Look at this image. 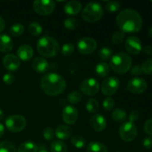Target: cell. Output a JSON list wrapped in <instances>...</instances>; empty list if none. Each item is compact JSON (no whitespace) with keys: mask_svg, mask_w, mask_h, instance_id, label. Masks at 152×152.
Wrapping results in <instances>:
<instances>
[{"mask_svg":"<svg viewBox=\"0 0 152 152\" xmlns=\"http://www.w3.org/2000/svg\"><path fill=\"white\" fill-rule=\"evenodd\" d=\"M4 134V127L1 123H0V138L3 136Z\"/></svg>","mask_w":152,"mask_h":152,"instance_id":"c3c4849f","label":"cell"},{"mask_svg":"<svg viewBox=\"0 0 152 152\" xmlns=\"http://www.w3.org/2000/svg\"><path fill=\"white\" fill-rule=\"evenodd\" d=\"M97 47V43L94 39L85 37L77 42V49L83 54L87 55L93 53Z\"/></svg>","mask_w":152,"mask_h":152,"instance_id":"30bf717a","label":"cell"},{"mask_svg":"<svg viewBox=\"0 0 152 152\" xmlns=\"http://www.w3.org/2000/svg\"><path fill=\"white\" fill-rule=\"evenodd\" d=\"M71 143L73 144L74 147L80 149V148H83L86 146V141L85 138L80 135H75L71 138Z\"/></svg>","mask_w":152,"mask_h":152,"instance_id":"83f0119b","label":"cell"},{"mask_svg":"<svg viewBox=\"0 0 152 152\" xmlns=\"http://www.w3.org/2000/svg\"><path fill=\"white\" fill-rule=\"evenodd\" d=\"M5 28V22L1 16H0V33L2 32Z\"/></svg>","mask_w":152,"mask_h":152,"instance_id":"7dc6e473","label":"cell"},{"mask_svg":"<svg viewBox=\"0 0 152 152\" xmlns=\"http://www.w3.org/2000/svg\"></svg>","mask_w":152,"mask_h":152,"instance_id":"db71d44e","label":"cell"},{"mask_svg":"<svg viewBox=\"0 0 152 152\" xmlns=\"http://www.w3.org/2000/svg\"><path fill=\"white\" fill-rule=\"evenodd\" d=\"M78 111L73 105H67L62 110V120L66 124H74L78 119Z\"/></svg>","mask_w":152,"mask_h":152,"instance_id":"4fadbf2b","label":"cell"},{"mask_svg":"<svg viewBox=\"0 0 152 152\" xmlns=\"http://www.w3.org/2000/svg\"><path fill=\"white\" fill-rule=\"evenodd\" d=\"M99 109V102L96 99H90L86 103V110L90 114H94L97 112Z\"/></svg>","mask_w":152,"mask_h":152,"instance_id":"f1b7e54d","label":"cell"},{"mask_svg":"<svg viewBox=\"0 0 152 152\" xmlns=\"http://www.w3.org/2000/svg\"><path fill=\"white\" fill-rule=\"evenodd\" d=\"M102 106H103L104 109L110 111L114 107V100L111 97L105 98L102 102Z\"/></svg>","mask_w":152,"mask_h":152,"instance_id":"ab89813d","label":"cell"},{"mask_svg":"<svg viewBox=\"0 0 152 152\" xmlns=\"http://www.w3.org/2000/svg\"><path fill=\"white\" fill-rule=\"evenodd\" d=\"M74 51V45L72 43H66L62 47V52L64 56H70Z\"/></svg>","mask_w":152,"mask_h":152,"instance_id":"8d00e7d4","label":"cell"},{"mask_svg":"<svg viewBox=\"0 0 152 152\" xmlns=\"http://www.w3.org/2000/svg\"><path fill=\"white\" fill-rule=\"evenodd\" d=\"M54 132H53V130L51 128H45L44 129V131H43V137H44L45 140H46L48 141H50L51 140H53V137H54Z\"/></svg>","mask_w":152,"mask_h":152,"instance_id":"f35d334b","label":"cell"},{"mask_svg":"<svg viewBox=\"0 0 152 152\" xmlns=\"http://www.w3.org/2000/svg\"><path fill=\"white\" fill-rule=\"evenodd\" d=\"M13 47L12 39L6 34L0 35V51L3 53H9Z\"/></svg>","mask_w":152,"mask_h":152,"instance_id":"d6986e66","label":"cell"},{"mask_svg":"<svg viewBox=\"0 0 152 152\" xmlns=\"http://www.w3.org/2000/svg\"><path fill=\"white\" fill-rule=\"evenodd\" d=\"M148 35H149L150 37H151L152 38V28H150L149 31H148Z\"/></svg>","mask_w":152,"mask_h":152,"instance_id":"816d5d0a","label":"cell"},{"mask_svg":"<svg viewBox=\"0 0 152 152\" xmlns=\"http://www.w3.org/2000/svg\"><path fill=\"white\" fill-rule=\"evenodd\" d=\"M28 31H29L30 34L31 35L37 37V36H39L42 34V28L39 23L34 22H31L29 25V26H28Z\"/></svg>","mask_w":152,"mask_h":152,"instance_id":"4316f807","label":"cell"},{"mask_svg":"<svg viewBox=\"0 0 152 152\" xmlns=\"http://www.w3.org/2000/svg\"><path fill=\"white\" fill-rule=\"evenodd\" d=\"M33 8L38 14L47 16L53 12L55 9V2L50 0H37L33 3Z\"/></svg>","mask_w":152,"mask_h":152,"instance_id":"ba28073f","label":"cell"},{"mask_svg":"<svg viewBox=\"0 0 152 152\" xmlns=\"http://www.w3.org/2000/svg\"><path fill=\"white\" fill-rule=\"evenodd\" d=\"M3 65L9 71H16L20 66V61L19 58L14 54H7L3 57Z\"/></svg>","mask_w":152,"mask_h":152,"instance_id":"9a60e30c","label":"cell"},{"mask_svg":"<svg viewBox=\"0 0 152 152\" xmlns=\"http://www.w3.org/2000/svg\"><path fill=\"white\" fill-rule=\"evenodd\" d=\"M119 134L120 138L126 142H132L137 135V128L134 123L126 122L121 125L119 129Z\"/></svg>","mask_w":152,"mask_h":152,"instance_id":"8992f818","label":"cell"},{"mask_svg":"<svg viewBox=\"0 0 152 152\" xmlns=\"http://www.w3.org/2000/svg\"><path fill=\"white\" fill-rule=\"evenodd\" d=\"M33 69L37 73H45L48 70L49 64L45 59L42 57H36L32 62Z\"/></svg>","mask_w":152,"mask_h":152,"instance_id":"ac0fdd59","label":"cell"},{"mask_svg":"<svg viewBox=\"0 0 152 152\" xmlns=\"http://www.w3.org/2000/svg\"><path fill=\"white\" fill-rule=\"evenodd\" d=\"M148 84L145 80L141 78H133L130 80L127 85V90L134 94H141L145 91Z\"/></svg>","mask_w":152,"mask_h":152,"instance_id":"7c38bea8","label":"cell"},{"mask_svg":"<svg viewBox=\"0 0 152 152\" xmlns=\"http://www.w3.org/2000/svg\"><path fill=\"white\" fill-rule=\"evenodd\" d=\"M132 65V59L128 53L120 52L111 56L110 67L117 74H123L130 70Z\"/></svg>","mask_w":152,"mask_h":152,"instance_id":"277c9868","label":"cell"},{"mask_svg":"<svg viewBox=\"0 0 152 152\" xmlns=\"http://www.w3.org/2000/svg\"><path fill=\"white\" fill-rule=\"evenodd\" d=\"M41 88L50 96H57L65 91L66 83L63 77L56 73H49L42 78Z\"/></svg>","mask_w":152,"mask_h":152,"instance_id":"7a4b0ae2","label":"cell"},{"mask_svg":"<svg viewBox=\"0 0 152 152\" xmlns=\"http://www.w3.org/2000/svg\"><path fill=\"white\" fill-rule=\"evenodd\" d=\"M80 89L86 96H93L99 91V85L95 79L88 78L82 82Z\"/></svg>","mask_w":152,"mask_h":152,"instance_id":"8fae6325","label":"cell"},{"mask_svg":"<svg viewBox=\"0 0 152 152\" xmlns=\"http://www.w3.org/2000/svg\"><path fill=\"white\" fill-rule=\"evenodd\" d=\"M142 146L145 149H151L152 148V137H146L142 140Z\"/></svg>","mask_w":152,"mask_h":152,"instance_id":"7bdbcfd3","label":"cell"},{"mask_svg":"<svg viewBox=\"0 0 152 152\" xmlns=\"http://www.w3.org/2000/svg\"><path fill=\"white\" fill-rule=\"evenodd\" d=\"M120 4L117 1H111L107 3L105 5V9L108 12L110 13H114L120 9Z\"/></svg>","mask_w":152,"mask_h":152,"instance_id":"d590c367","label":"cell"},{"mask_svg":"<svg viewBox=\"0 0 152 152\" xmlns=\"http://www.w3.org/2000/svg\"><path fill=\"white\" fill-rule=\"evenodd\" d=\"M126 50L132 54H138L142 50V43L137 37H129L125 43Z\"/></svg>","mask_w":152,"mask_h":152,"instance_id":"5bb4252c","label":"cell"},{"mask_svg":"<svg viewBox=\"0 0 152 152\" xmlns=\"http://www.w3.org/2000/svg\"><path fill=\"white\" fill-rule=\"evenodd\" d=\"M125 37V33L122 31H116L111 37V42L114 45H120L123 42Z\"/></svg>","mask_w":152,"mask_h":152,"instance_id":"1f68e13d","label":"cell"},{"mask_svg":"<svg viewBox=\"0 0 152 152\" xmlns=\"http://www.w3.org/2000/svg\"><path fill=\"white\" fill-rule=\"evenodd\" d=\"M144 130L147 134L152 136V118L145 122V125H144Z\"/></svg>","mask_w":152,"mask_h":152,"instance_id":"60d3db41","label":"cell"},{"mask_svg":"<svg viewBox=\"0 0 152 152\" xmlns=\"http://www.w3.org/2000/svg\"><path fill=\"white\" fill-rule=\"evenodd\" d=\"M139 117H140L139 112L134 110V111H132V112L130 113V114H129V122L134 123V122H136L137 120L139 119Z\"/></svg>","mask_w":152,"mask_h":152,"instance_id":"ee69618b","label":"cell"},{"mask_svg":"<svg viewBox=\"0 0 152 152\" xmlns=\"http://www.w3.org/2000/svg\"><path fill=\"white\" fill-rule=\"evenodd\" d=\"M17 55L22 61H28L34 56V49L31 45H22L18 48Z\"/></svg>","mask_w":152,"mask_h":152,"instance_id":"e0dca14e","label":"cell"},{"mask_svg":"<svg viewBox=\"0 0 152 152\" xmlns=\"http://www.w3.org/2000/svg\"><path fill=\"white\" fill-rule=\"evenodd\" d=\"M143 51L145 54L151 55L152 54V47L151 45H146L144 47Z\"/></svg>","mask_w":152,"mask_h":152,"instance_id":"bcb514c9","label":"cell"},{"mask_svg":"<svg viewBox=\"0 0 152 152\" xmlns=\"http://www.w3.org/2000/svg\"><path fill=\"white\" fill-rule=\"evenodd\" d=\"M117 152H120V151H117Z\"/></svg>","mask_w":152,"mask_h":152,"instance_id":"f5cc1de1","label":"cell"},{"mask_svg":"<svg viewBox=\"0 0 152 152\" xmlns=\"http://www.w3.org/2000/svg\"><path fill=\"white\" fill-rule=\"evenodd\" d=\"M116 21L120 29L124 33H137L142 26L140 15L132 9H126L120 12Z\"/></svg>","mask_w":152,"mask_h":152,"instance_id":"6da1fadb","label":"cell"},{"mask_svg":"<svg viewBox=\"0 0 152 152\" xmlns=\"http://www.w3.org/2000/svg\"><path fill=\"white\" fill-rule=\"evenodd\" d=\"M38 151L39 148L37 144L31 141H26L19 145L17 152H38Z\"/></svg>","mask_w":152,"mask_h":152,"instance_id":"7402d4cb","label":"cell"},{"mask_svg":"<svg viewBox=\"0 0 152 152\" xmlns=\"http://www.w3.org/2000/svg\"><path fill=\"white\" fill-rule=\"evenodd\" d=\"M95 72L99 77H105L109 74L110 67L106 62H99L96 65Z\"/></svg>","mask_w":152,"mask_h":152,"instance_id":"603a6c76","label":"cell"},{"mask_svg":"<svg viewBox=\"0 0 152 152\" xmlns=\"http://www.w3.org/2000/svg\"><path fill=\"white\" fill-rule=\"evenodd\" d=\"M4 112H3L2 110L0 109V120H3V119H4Z\"/></svg>","mask_w":152,"mask_h":152,"instance_id":"681fc988","label":"cell"},{"mask_svg":"<svg viewBox=\"0 0 152 152\" xmlns=\"http://www.w3.org/2000/svg\"><path fill=\"white\" fill-rule=\"evenodd\" d=\"M104 10L102 4L98 2H90L85 7L82 12L83 19L88 22H96L103 16Z\"/></svg>","mask_w":152,"mask_h":152,"instance_id":"5b68a950","label":"cell"},{"mask_svg":"<svg viewBox=\"0 0 152 152\" xmlns=\"http://www.w3.org/2000/svg\"><path fill=\"white\" fill-rule=\"evenodd\" d=\"M14 80H15L14 76H13L12 74H10V73L6 74L3 76V82L7 85H11L12 83L14 82Z\"/></svg>","mask_w":152,"mask_h":152,"instance_id":"b9f144b4","label":"cell"},{"mask_svg":"<svg viewBox=\"0 0 152 152\" xmlns=\"http://www.w3.org/2000/svg\"><path fill=\"white\" fill-rule=\"evenodd\" d=\"M111 117L116 122H123L126 120L127 114L126 112L122 108H117L111 114Z\"/></svg>","mask_w":152,"mask_h":152,"instance_id":"d4e9b609","label":"cell"},{"mask_svg":"<svg viewBox=\"0 0 152 152\" xmlns=\"http://www.w3.org/2000/svg\"><path fill=\"white\" fill-rule=\"evenodd\" d=\"M90 125L92 129L96 132H102L106 128L107 122L104 116L96 114L91 118Z\"/></svg>","mask_w":152,"mask_h":152,"instance_id":"2e32d148","label":"cell"},{"mask_svg":"<svg viewBox=\"0 0 152 152\" xmlns=\"http://www.w3.org/2000/svg\"><path fill=\"white\" fill-rule=\"evenodd\" d=\"M51 152H67V146L62 141H54L50 145Z\"/></svg>","mask_w":152,"mask_h":152,"instance_id":"484cf974","label":"cell"},{"mask_svg":"<svg viewBox=\"0 0 152 152\" xmlns=\"http://www.w3.org/2000/svg\"><path fill=\"white\" fill-rule=\"evenodd\" d=\"M24 26L20 23L13 24L10 28V34L13 37H19L24 32Z\"/></svg>","mask_w":152,"mask_h":152,"instance_id":"4dcf8cb0","label":"cell"},{"mask_svg":"<svg viewBox=\"0 0 152 152\" xmlns=\"http://www.w3.org/2000/svg\"><path fill=\"white\" fill-rule=\"evenodd\" d=\"M0 152H17L16 147L10 141H3L0 143Z\"/></svg>","mask_w":152,"mask_h":152,"instance_id":"f546056e","label":"cell"},{"mask_svg":"<svg viewBox=\"0 0 152 152\" xmlns=\"http://www.w3.org/2000/svg\"><path fill=\"white\" fill-rule=\"evenodd\" d=\"M27 124L26 119L21 115L9 116L5 120L7 129L11 132H19L23 130Z\"/></svg>","mask_w":152,"mask_h":152,"instance_id":"52a82bcc","label":"cell"},{"mask_svg":"<svg viewBox=\"0 0 152 152\" xmlns=\"http://www.w3.org/2000/svg\"><path fill=\"white\" fill-rule=\"evenodd\" d=\"M120 86V80L116 77H107L101 85V90L105 96H111L117 91Z\"/></svg>","mask_w":152,"mask_h":152,"instance_id":"9c48e42d","label":"cell"},{"mask_svg":"<svg viewBox=\"0 0 152 152\" xmlns=\"http://www.w3.org/2000/svg\"><path fill=\"white\" fill-rule=\"evenodd\" d=\"M82 4L78 1H70L64 6V10L68 15H77L81 11Z\"/></svg>","mask_w":152,"mask_h":152,"instance_id":"ffe728a7","label":"cell"},{"mask_svg":"<svg viewBox=\"0 0 152 152\" xmlns=\"http://www.w3.org/2000/svg\"><path fill=\"white\" fill-rule=\"evenodd\" d=\"M37 50L42 56L45 57H53L59 53V45L53 37L45 36L39 39L37 43Z\"/></svg>","mask_w":152,"mask_h":152,"instance_id":"3957f363","label":"cell"},{"mask_svg":"<svg viewBox=\"0 0 152 152\" xmlns=\"http://www.w3.org/2000/svg\"><path fill=\"white\" fill-rule=\"evenodd\" d=\"M88 152H108V148L99 142H91L88 145Z\"/></svg>","mask_w":152,"mask_h":152,"instance_id":"cb8c5ba5","label":"cell"},{"mask_svg":"<svg viewBox=\"0 0 152 152\" xmlns=\"http://www.w3.org/2000/svg\"><path fill=\"white\" fill-rule=\"evenodd\" d=\"M38 152H48V150L46 149L45 148H42L39 150Z\"/></svg>","mask_w":152,"mask_h":152,"instance_id":"f907efd6","label":"cell"},{"mask_svg":"<svg viewBox=\"0 0 152 152\" xmlns=\"http://www.w3.org/2000/svg\"><path fill=\"white\" fill-rule=\"evenodd\" d=\"M131 74H132V75H136V76L142 74V69H141V66H140V65H138L134 66L133 68H132V70H131Z\"/></svg>","mask_w":152,"mask_h":152,"instance_id":"f6af8a7d","label":"cell"},{"mask_svg":"<svg viewBox=\"0 0 152 152\" xmlns=\"http://www.w3.org/2000/svg\"><path fill=\"white\" fill-rule=\"evenodd\" d=\"M71 134H72V129L69 126H64V125L58 126L55 131V135L58 139L60 140L68 139Z\"/></svg>","mask_w":152,"mask_h":152,"instance_id":"44dd1931","label":"cell"},{"mask_svg":"<svg viewBox=\"0 0 152 152\" xmlns=\"http://www.w3.org/2000/svg\"><path fill=\"white\" fill-rule=\"evenodd\" d=\"M142 73L146 74H152V59L145 61L141 65Z\"/></svg>","mask_w":152,"mask_h":152,"instance_id":"74e56055","label":"cell"},{"mask_svg":"<svg viewBox=\"0 0 152 152\" xmlns=\"http://www.w3.org/2000/svg\"><path fill=\"white\" fill-rule=\"evenodd\" d=\"M64 25L68 30H74L78 26V21L74 18H68L64 22Z\"/></svg>","mask_w":152,"mask_h":152,"instance_id":"e575fe53","label":"cell"},{"mask_svg":"<svg viewBox=\"0 0 152 152\" xmlns=\"http://www.w3.org/2000/svg\"><path fill=\"white\" fill-rule=\"evenodd\" d=\"M113 50L108 47H103L99 50V56L102 60L109 59L112 56Z\"/></svg>","mask_w":152,"mask_h":152,"instance_id":"836d02e7","label":"cell"},{"mask_svg":"<svg viewBox=\"0 0 152 152\" xmlns=\"http://www.w3.org/2000/svg\"><path fill=\"white\" fill-rule=\"evenodd\" d=\"M68 100L71 104H77L82 100V95L80 92L74 91L68 95Z\"/></svg>","mask_w":152,"mask_h":152,"instance_id":"d6a6232c","label":"cell"}]
</instances>
